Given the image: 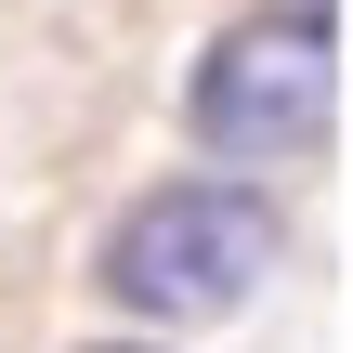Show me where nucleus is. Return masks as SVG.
<instances>
[{"instance_id":"1","label":"nucleus","mask_w":353,"mask_h":353,"mask_svg":"<svg viewBox=\"0 0 353 353\" xmlns=\"http://www.w3.org/2000/svg\"><path fill=\"white\" fill-rule=\"evenodd\" d=\"M275 262H288V210L236 170H183L105 223V301L131 327H223L275 288Z\"/></svg>"},{"instance_id":"2","label":"nucleus","mask_w":353,"mask_h":353,"mask_svg":"<svg viewBox=\"0 0 353 353\" xmlns=\"http://www.w3.org/2000/svg\"><path fill=\"white\" fill-rule=\"evenodd\" d=\"M327 118H341V13L327 0L236 13L196 52V79H183V131L210 157H236V170H275V157L327 144Z\"/></svg>"}]
</instances>
